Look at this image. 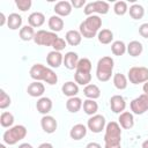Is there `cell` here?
<instances>
[{
	"label": "cell",
	"mask_w": 148,
	"mask_h": 148,
	"mask_svg": "<svg viewBox=\"0 0 148 148\" xmlns=\"http://www.w3.org/2000/svg\"><path fill=\"white\" fill-rule=\"evenodd\" d=\"M121 130L116 121H110L105 126L104 148H121Z\"/></svg>",
	"instance_id": "1"
},
{
	"label": "cell",
	"mask_w": 148,
	"mask_h": 148,
	"mask_svg": "<svg viewBox=\"0 0 148 148\" xmlns=\"http://www.w3.org/2000/svg\"><path fill=\"white\" fill-rule=\"evenodd\" d=\"M29 74L35 81H44L49 84H56L57 81H58L57 74L51 68H49V67H46L42 64L32 65V67L30 68Z\"/></svg>",
	"instance_id": "2"
},
{
	"label": "cell",
	"mask_w": 148,
	"mask_h": 148,
	"mask_svg": "<svg viewBox=\"0 0 148 148\" xmlns=\"http://www.w3.org/2000/svg\"><path fill=\"white\" fill-rule=\"evenodd\" d=\"M101 27H102V18L97 15H90L83 22H81L79 31L84 38H92L96 36Z\"/></svg>",
	"instance_id": "3"
},
{
	"label": "cell",
	"mask_w": 148,
	"mask_h": 148,
	"mask_svg": "<svg viewBox=\"0 0 148 148\" xmlns=\"http://www.w3.org/2000/svg\"><path fill=\"white\" fill-rule=\"evenodd\" d=\"M75 82L82 86H87L91 81V62L88 58H82L75 68Z\"/></svg>",
	"instance_id": "4"
},
{
	"label": "cell",
	"mask_w": 148,
	"mask_h": 148,
	"mask_svg": "<svg viewBox=\"0 0 148 148\" xmlns=\"http://www.w3.org/2000/svg\"><path fill=\"white\" fill-rule=\"evenodd\" d=\"M113 59L111 57H102L96 67V76L101 82H106L111 79L112 71H113Z\"/></svg>",
	"instance_id": "5"
},
{
	"label": "cell",
	"mask_w": 148,
	"mask_h": 148,
	"mask_svg": "<svg viewBox=\"0 0 148 148\" xmlns=\"http://www.w3.org/2000/svg\"><path fill=\"white\" fill-rule=\"evenodd\" d=\"M25 135H27V128H25V126H23V125H15L13 127H9V130H7L3 133L2 139H3V142L5 143L12 146V145L17 143L22 139H24Z\"/></svg>",
	"instance_id": "6"
},
{
	"label": "cell",
	"mask_w": 148,
	"mask_h": 148,
	"mask_svg": "<svg viewBox=\"0 0 148 148\" xmlns=\"http://www.w3.org/2000/svg\"><path fill=\"white\" fill-rule=\"evenodd\" d=\"M127 77L131 83L133 84H139V83H145L148 81V68L147 67H132L130 68L127 73Z\"/></svg>",
	"instance_id": "7"
},
{
	"label": "cell",
	"mask_w": 148,
	"mask_h": 148,
	"mask_svg": "<svg viewBox=\"0 0 148 148\" xmlns=\"http://www.w3.org/2000/svg\"><path fill=\"white\" fill-rule=\"evenodd\" d=\"M59 36H57L56 32L53 31H46V30H38L35 34L34 42L37 45H43V46H52L56 39Z\"/></svg>",
	"instance_id": "8"
},
{
	"label": "cell",
	"mask_w": 148,
	"mask_h": 148,
	"mask_svg": "<svg viewBox=\"0 0 148 148\" xmlns=\"http://www.w3.org/2000/svg\"><path fill=\"white\" fill-rule=\"evenodd\" d=\"M109 3L105 1H94V2H89L84 6L83 13L87 16L94 15V13H98V14H106L109 12Z\"/></svg>",
	"instance_id": "9"
},
{
	"label": "cell",
	"mask_w": 148,
	"mask_h": 148,
	"mask_svg": "<svg viewBox=\"0 0 148 148\" xmlns=\"http://www.w3.org/2000/svg\"><path fill=\"white\" fill-rule=\"evenodd\" d=\"M131 111L135 114H143L148 111V95L142 94L131 102Z\"/></svg>",
	"instance_id": "10"
},
{
	"label": "cell",
	"mask_w": 148,
	"mask_h": 148,
	"mask_svg": "<svg viewBox=\"0 0 148 148\" xmlns=\"http://www.w3.org/2000/svg\"><path fill=\"white\" fill-rule=\"evenodd\" d=\"M87 126L92 133H99L105 127V118L102 114H94L88 119Z\"/></svg>",
	"instance_id": "11"
},
{
	"label": "cell",
	"mask_w": 148,
	"mask_h": 148,
	"mask_svg": "<svg viewBox=\"0 0 148 148\" xmlns=\"http://www.w3.org/2000/svg\"><path fill=\"white\" fill-rule=\"evenodd\" d=\"M40 126H42V128H43V131H44L45 133L52 134V133L56 132L58 124H57V120H56L52 116L46 114V116H44V117L40 119Z\"/></svg>",
	"instance_id": "12"
},
{
	"label": "cell",
	"mask_w": 148,
	"mask_h": 148,
	"mask_svg": "<svg viewBox=\"0 0 148 148\" xmlns=\"http://www.w3.org/2000/svg\"><path fill=\"white\" fill-rule=\"evenodd\" d=\"M110 108L114 113H121L124 112L126 108V102L123 96L120 95H113L110 98Z\"/></svg>",
	"instance_id": "13"
},
{
	"label": "cell",
	"mask_w": 148,
	"mask_h": 148,
	"mask_svg": "<svg viewBox=\"0 0 148 148\" xmlns=\"http://www.w3.org/2000/svg\"><path fill=\"white\" fill-rule=\"evenodd\" d=\"M46 62L52 68H58L64 62V56L58 51H51L46 56Z\"/></svg>",
	"instance_id": "14"
},
{
	"label": "cell",
	"mask_w": 148,
	"mask_h": 148,
	"mask_svg": "<svg viewBox=\"0 0 148 148\" xmlns=\"http://www.w3.org/2000/svg\"><path fill=\"white\" fill-rule=\"evenodd\" d=\"M36 109L39 113L46 116L52 109V101L49 97H40L36 103Z\"/></svg>",
	"instance_id": "15"
},
{
	"label": "cell",
	"mask_w": 148,
	"mask_h": 148,
	"mask_svg": "<svg viewBox=\"0 0 148 148\" xmlns=\"http://www.w3.org/2000/svg\"><path fill=\"white\" fill-rule=\"evenodd\" d=\"M118 121H119V125L125 128V130H130L133 127L134 125V118H133V114L128 111H124L119 114V118H118Z\"/></svg>",
	"instance_id": "16"
},
{
	"label": "cell",
	"mask_w": 148,
	"mask_h": 148,
	"mask_svg": "<svg viewBox=\"0 0 148 148\" xmlns=\"http://www.w3.org/2000/svg\"><path fill=\"white\" fill-rule=\"evenodd\" d=\"M54 12L58 16H68L72 13V3L69 1H59L54 6Z\"/></svg>",
	"instance_id": "17"
},
{
	"label": "cell",
	"mask_w": 148,
	"mask_h": 148,
	"mask_svg": "<svg viewBox=\"0 0 148 148\" xmlns=\"http://www.w3.org/2000/svg\"><path fill=\"white\" fill-rule=\"evenodd\" d=\"M27 91L31 97H40L45 91V87L39 81H34L28 86Z\"/></svg>",
	"instance_id": "18"
},
{
	"label": "cell",
	"mask_w": 148,
	"mask_h": 148,
	"mask_svg": "<svg viewBox=\"0 0 148 148\" xmlns=\"http://www.w3.org/2000/svg\"><path fill=\"white\" fill-rule=\"evenodd\" d=\"M79 56L77 53L75 52H67L65 56H64V65L67 69H74L76 68L77 64H79Z\"/></svg>",
	"instance_id": "19"
},
{
	"label": "cell",
	"mask_w": 148,
	"mask_h": 148,
	"mask_svg": "<svg viewBox=\"0 0 148 148\" xmlns=\"http://www.w3.org/2000/svg\"><path fill=\"white\" fill-rule=\"evenodd\" d=\"M61 91L64 95L68 96V97H75L79 92V86L76 82H73V81H68V82H65L61 87Z\"/></svg>",
	"instance_id": "20"
},
{
	"label": "cell",
	"mask_w": 148,
	"mask_h": 148,
	"mask_svg": "<svg viewBox=\"0 0 148 148\" xmlns=\"http://www.w3.org/2000/svg\"><path fill=\"white\" fill-rule=\"evenodd\" d=\"M28 22H29V25H31L32 28H38V27H40V25L44 24L45 16L40 12H34V13H31L29 15Z\"/></svg>",
	"instance_id": "21"
},
{
	"label": "cell",
	"mask_w": 148,
	"mask_h": 148,
	"mask_svg": "<svg viewBox=\"0 0 148 148\" xmlns=\"http://www.w3.org/2000/svg\"><path fill=\"white\" fill-rule=\"evenodd\" d=\"M87 134V127L83 124H76L71 128L69 135L73 140H81Z\"/></svg>",
	"instance_id": "22"
},
{
	"label": "cell",
	"mask_w": 148,
	"mask_h": 148,
	"mask_svg": "<svg viewBox=\"0 0 148 148\" xmlns=\"http://www.w3.org/2000/svg\"><path fill=\"white\" fill-rule=\"evenodd\" d=\"M65 38H66V42H67L69 45L76 46V45H79V44L81 43L82 35H81L80 31H77V30H68V31L66 32Z\"/></svg>",
	"instance_id": "23"
},
{
	"label": "cell",
	"mask_w": 148,
	"mask_h": 148,
	"mask_svg": "<svg viewBox=\"0 0 148 148\" xmlns=\"http://www.w3.org/2000/svg\"><path fill=\"white\" fill-rule=\"evenodd\" d=\"M83 94L87 98L89 99H96L101 96V90L99 88L96 86V84H92V83H89L84 87L83 89Z\"/></svg>",
	"instance_id": "24"
},
{
	"label": "cell",
	"mask_w": 148,
	"mask_h": 148,
	"mask_svg": "<svg viewBox=\"0 0 148 148\" xmlns=\"http://www.w3.org/2000/svg\"><path fill=\"white\" fill-rule=\"evenodd\" d=\"M7 25L12 30H16V29L21 28V25H22V16L18 15L17 13L9 14V16L7 17Z\"/></svg>",
	"instance_id": "25"
},
{
	"label": "cell",
	"mask_w": 148,
	"mask_h": 148,
	"mask_svg": "<svg viewBox=\"0 0 148 148\" xmlns=\"http://www.w3.org/2000/svg\"><path fill=\"white\" fill-rule=\"evenodd\" d=\"M142 50H143V46L140 42L138 40H132L128 43V45L126 46V51L130 56L132 57H138L142 53Z\"/></svg>",
	"instance_id": "26"
},
{
	"label": "cell",
	"mask_w": 148,
	"mask_h": 148,
	"mask_svg": "<svg viewBox=\"0 0 148 148\" xmlns=\"http://www.w3.org/2000/svg\"><path fill=\"white\" fill-rule=\"evenodd\" d=\"M49 28L53 31V32H59L62 30L64 28V20L58 16V15H53L49 18Z\"/></svg>",
	"instance_id": "27"
},
{
	"label": "cell",
	"mask_w": 148,
	"mask_h": 148,
	"mask_svg": "<svg viewBox=\"0 0 148 148\" xmlns=\"http://www.w3.org/2000/svg\"><path fill=\"white\" fill-rule=\"evenodd\" d=\"M81 106H82V101H81V98H79L76 96L69 97L66 102V109L72 113H76L81 109Z\"/></svg>",
	"instance_id": "28"
},
{
	"label": "cell",
	"mask_w": 148,
	"mask_h": 148,
	"mask_svg": "<svg viewBox=\"0 0 148 148\" xmlns=\"http://www.w3.org/2000/svg\"><path fill=\"white\" fill-rule=\"evenodd\" d=\"M97 38L101 44H110L113 39V32L109 29H102L101 31H98Z\"/></svg>",
	"instance_id": "29"
},
{
	"label": "cell",
	"mask_w": 148,
	"mask_h": 148,
	"mask_svg": "<svg viewBox=\"0 0 148 148\" xmlns=\"http://www.w3.org/2000/svg\"><path fill=\"white\" fill-rule=\"evenodd\" d=\"M97 110H98V104H97V102H95V99H89L88 98L83 102V111L87 114L94 116V114H96Z\"/></svg>",
	"instance_id": "30"
},
{
	"label": "cell",
	"mask_w": 148,
	"mask_h": 148,
	"mask_svg": "<svg viewBox=\"0 0 148 148\" xmlns=\"http://www.w3.org/2000/svg\"><path fill=\"white\" fill-rule=\"evenodd\" d=\"M35 34L36 32L34 31V28L31 25H24L20 29V38L22 40H25V42L34 39Z\"/></svg>",
	"instance_id": "31"
},
{
	"label": "cell",
	"mask_w": 148,
	"mask_h": 148,
	"mask_svg": "<svg viewBox=\"0 0 148 148\" xmlns=\"http://www.w3.org/2000/svg\"><path fill=\"white\" fill-rule=\"evenodd\" d=\"M128 10H130L131 17L134 18V20H140V18H142L143 15H145V9H143V7H142L141 5H139V3L132 5Z\"/></svg>",
	"instance_id": "32"
},
{
	"label": "cell",
	"mask_w": 148,
	"mask_h": 148,
	"mask_svg": "<svg viewBox=\"0 0 148 148\" xmlns=\"http://www.w3.org/2000/svg\"><path fill=\"white\" fill-rule=\"evenodd\" d=\"M113 84L119 90L126 89V87H127V79H126V76L124 74H121V73H116L113 75Z\"/></svg>",
	"instance_id": "33"
},
{
	"label": "cell",
	"mask_w": 148,
	"mask_h": 148,
	"mask_svg": "<svg viewBox=\"0 0 148 148\" xmlns=\"http://www.w3.org/2000/svg\"><path fill=\"white\" fill-rule=\"evenodd\" d=\"M111 51L114 56H123L126 52V45L123 40H114L111 44Z\"/></svg>",
	"instance_id": "34"
},
{
	"label": "cell",
	"mask_w": 148,
	"mask_h": 148,
	"mask_svg": "<svg viewBox=\"0 0 148 148\" xmlns=\"http://www.w3.org/2000/svg\"><path fill=\"white\" fill-rule=\"evenodd\" d=\"M14 123V116L10 112H2L0 116V124L2 127H10Z\"/></svg>",
	"instance_id": "35"
},
{
	"label": "cell",
	"mask_w": 148,
	"mask_h": 148,
	"mask_svg": "<svg viewBox=\"0 0 148 148\" xmlns=\"http://www.w3.org/2000/svg\"><path fill=\"white\" fill-rule=\"evenodd\" d=\"M113 10H114V13L117 15H120V16L121 15H125L127 13V10H128L127 3L125 1H117L114 3V6H113Z\"/></svg>",
	"instance_id": "36"
},
{
	"label": "cell",
	"mask_w": 148,
	"mask_h": 148,
	"mask_svg": "<svg viewBox=\"0 0 148 148\" xmlns=\"http://www.w3.org/2000/svg\"><path fill=\"white\" fill-rule=\"evenodd\" d=\"M10 97L9 95L3 90L1 89L0 90V109H6L7 106L10 105Z\"/></svg>",
	"instance_id": "37"
},
{
	"label": "cell",
	"mask_w": 148,
	"mask_h": 148,
	"mask_svg": "<svg viewBox=\"0 0 148 148\" xmlns=\"http://www.w3.org/2000/svg\"><path fill=\"white\" fill-rule=\"evenodd\" d=\"M15 3H16V6H17V8L20 10L25 12V10H28L31 7L32 2H31V0H16Z\"/></svg>",
	"instance_id": "38"
},
{
	"label": "cell",
	"mask_w": 148,
	"mask_h": 148,
	"mask_svg": "<svg viewBox=\"0 0 148 148\" xmlns=\"http://www.w3.org/2000/svg\"><path fill=\"white\" fill-rule=\"evenodd\" d=\"M52 47L54 49V51L60 52L61 50H64V49L66 47V40H65L64 38H61V37H58V38L56 39V42L53 43Z\"/></svg>",
	"instance_id": "39"
},
{
	"label": "cell",
	"mask_w": 148,
	"mask_h": 148,
	"mask_svg": "<svg viewBox=\"0 0 148 148\" xmlns=\"http://www.w3.org/2000/svg\"><path fill=\"white\" fill-rule=\"evenodd\" d=\"M139 34L143 38H148V23H143L139 27Z\"/></svg>",
	"instance_id": "40"
},
{
	"label": "cell",
	"mask_w": 148,
	"mask_h": 148,
	"mask_svg": "<svg viewBox=\"0 0 148 148\" xmlns=\"http://www.w3.org/2000/svg\"><path fill=\"white\" fill-rule=\"evenodd\" d=\"M71 3H72V6L74 8H81V7H83L86 5V1L84 0H72Z\"/></svg>",
	"instance_id": "41"
},
{
	"label": "cell",
	"mask_w": 148,
	"mask_h": 148,
	"mask_svg": "<svg viewBox=\"0 0 148 148\" xmlns=\"http://www.w3.org/2000/svg\"><path fill=\"white\" fill-rule=\"evenodd\" d=\"M86 148H102V146L99 143H97V142H89L86 146Z\"/></svg>",
	"instance_id": "42"
},
{
	"label": "cell",
	"mask_w": 148,
	"mask_h": 148,
	"mask_svg": "<svg viewBox=\"0 0 148 148\" xmlns=\"http://www.w3.org/2000/svg\"><path fill=\"white\" fill-rule=\"evenodd\" d=\"M38 148H53V146L50 142H44V143H40L38 146Z\"/></svg>",
	"instance_id": "43"
},
{
	"label": "cell",
	"mask_w": 148,
	"mask_h": 148,
	"mask_svg": "<svg viewBox=\"0 0 148 148\" xmlns=\"http://www.w3.org/2000/svg\"><path fill=\"white\" fill-rule=\"evenodd\" d=\"M7 21V18L5 17V14L3 13H0V25H5V22Z\"/></svg>",
	"instance_id": "44"
},
{
	"label": "cell",
	"mask_w": 148,
	"mask_h": 148,
	"mask_svg": "<svg viewBox=\"0 0 148 148\" xmlns=\"http://www.w3.org/2000/svg\"><path fill=\"white\" fill-rule=\"evenodd\" d=\"M18 148H32V146L30 145V143H21L20 146H18Z\"/></svg>",
	"instance_id": "45"
},
{
	"label": "cell",
	"mask_w": 148,
	"mask_h": 148,
	"mask_svg": "<svg viewBox=\"0 0 148 148\" xmlns=\"http://www.w3.org/2000/svg\"><path fill=\"white\" fill-rule=\"evenodd\" d=\"M142 89H143V92L148 95V81H147V82H145V84H143Z\"/></svg>",
	"instance_id": "46"
},
{
	"label": "cell",
	"mask_w": 148,
	"mask_h": 148,
	"mask_svg": "<svg viewBox=\"0 0 148 148\" xmlns=\"http://www.w3.org/2000/svg\"><path fill=\"white\" fill-rule=\"evenodd\" d=\"M141 147H142V148H148V139L142 142V146H141Z\"/></svg>",
	"instance_id": "47"
},
{
	"label": "cell",
	"mask_w": 148,
	"mask_h": 148,
	"mask_svg": "<svg viewBox=\"0 0 148 148\" xmlns=\"http://www.w3.org/2000/svg\"><path fill=\"white\" fill-rule=\"evenodd\" d=\"M0 148H6V146H5L3 143H1V145H0Z\"/></svg>",
	"instance_id": "48"
}]
</instances>
